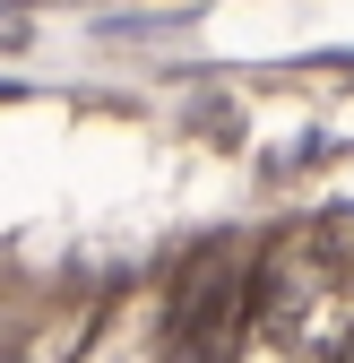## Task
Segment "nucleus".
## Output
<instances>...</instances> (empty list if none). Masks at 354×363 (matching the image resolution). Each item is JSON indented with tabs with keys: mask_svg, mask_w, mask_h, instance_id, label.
I'll return each instance as SVG.
<instances>
[{
	"mask_svg": "<svg viewBox=\"0 0 354 363\" xmlns=\"http://www.w3.org/2000/svg\"><path fill=\"white\" fill-rule=\"evenodd\" d=\"M346 363H354V354H346Z\"/></svg>",
	"mask_w": 354,
	"mask_h": 363,
	"instance_id": "f257e3e1",
	"label": "nucleus"
}]
</instances>
